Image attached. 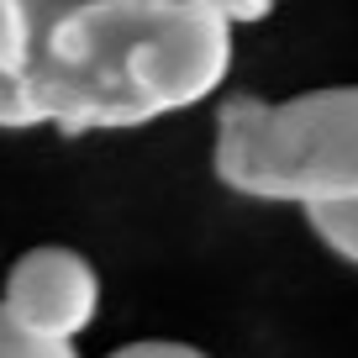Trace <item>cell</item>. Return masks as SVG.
Masks as SVG:
<instances>
[{
  "mask_svg": "<svg viewBox=\"0 0 358 358\" xmlns=\"http://www.w3.org/2000/svg\"><path fill=\"white\" fill-rule=\"evenodd\" d=\"M232 69V22L211 0H58L32 32L37 127L64 137L190 111Z\"/></svg>",
  "mask_w": 358,
  "mask_h": 358,
  "instance_id": "obj_1",
  "label": "cell"
},
{
  "mask_svg": "<svg viewBox=\"0 0 358 358\" xmlns=\"http://www.w3.org/2000/svg\"><path fill=\"white\" fill-rule=\"evenodd\" d=\"M111 358H206V353L185 343H132V348H116Z\"/></svg>",
  "mask_w": 358,
  "mask_h": 358,
  "instance_id": "obj_7",
  "label": "cell"
},
{
  "mask_svg": "<svg viewBox=\"0 0 358 358\" xmlns=\"http://www.w3.org/2000/svg\"><path fill=\"white\" fill-rule=\"evenodd\" d=\"M6 311L37 337L74 343L101 311V280L74 248H32L6 274Z\"/></svg>",
  "mask_w": 358,
  "mask_h": 358,
  "instance_id": "obj_3",
  "label": "cell"
},
{
  "mask_svg": "<svg viewBox=\"0 0 358 358\" xmlns=\"http://www.w3.org/2000/svg\"><path fill=\"white\" fill-rule=\"evenodd\" d=\"M216 174L253 201H358V85L295 101H227Z\"/></svg>",
  "mask_w": 358,
  "mask_h": 358,
  "instance_id": "obj_2",
  "label": "cell"
},
{
  "mask_svg": "<svg viewBox=\"0 0 358 358\" xmlns=\"http://www.w3.org/2000/svg\"><path fill=\"white\" fill-rule=\"evenodd\" d=\"M0 358H79V353L69 343H58V337L27 332V327L0 306Z\"/></svg>",
  "mask_w": 358,
  "mask_h": 358,
  "instance_id": "obj_5",
  "label": "cell"
},
{
  "mask_svg": "<svg viewBox=\"0 0 358 358\" xmlns=\"http://www.w3.org/2000/svg\"><path fill=\"white\" fill-rule=\"evenodd\" d=\"M306 216H311L316 237L337 258L358 264V201H316V206H306Z\"/></svg>",
  "mask_w": 358,
  "mask_h": 358,
  "instance_id": "obj_4",
  "label": "cell"
},
{
  "mask_svg": "<svg viewBox=\"0 0 358 358\" xmlns=\"http://www.w3.org/2000/svg\"><path fill=\"white\" fill-rule=\"evenodd\" d=\"M211 6L232 27H253V22H264V16H274V0H211Z\"/></svg>",
  "mask_w": 358,
  "mask_h": 358,
  "instance_id": "obj_6",
  "label": "cell"
}]
</instances>
